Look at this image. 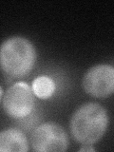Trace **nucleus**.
Instances as JSON below:
<instances>
[{
  "label": "nucleus",
  "mask_w": 114,
  "mask_h": 152,
  "mask_svg": "<svg viewBox=\"0 0 114 152\" xmlns=\"http://www.w3.org/2000/svg\"><path fill=\"white\" fill-rule=\"evenodd\" d=\"M79 151H95V149L93 147H91V145H86V146L82 147Z\"/></svg>",
  "instance_id": "nucleus-8"
},
{
  "label": "nucleus",
  "mask_w": 114,
  "mask_h": 152,
  "mask_svg": "<svg viewBox=\"0 0 114 152\" xmlns=\"http://www.w3.org/2000/svg\"><path fill=\"white\" fill-rule=\"evenodd\" d=\"M2 95H3V90H2V88L0 87V99L2 98Z\"/></svg>",
  "instance_id": "nucleus-9"
},
{
  "label": "nucleus",
  "mask_w": 114,
  "mask_h": 152,
  "mask_svg": "<svg viewBox=\"0 0 114 152\" xmlns=\"http://www.w3.org/2000/svg\"><path fill=\"white\" fill-rule=\"evenodd\" d=\"M31 89L36 97L40 99H48L53 94L55 90L54 81L48 76H39L33 80Z\"/></svg>",
  "instance_id": "nucleus-7"
},
{
  "label": "nucleus",
  "mask_w": 114,
  "mask_h": 152,
  "mask_svg": "<svg viewBox=\"0 0 114 152\" xmlns=\"http://www.w3.org/2000/svg\"><path fill=\"white\" fill-rule=\"evenodd\" d=\"M28 150V139L21 130L8 128L0 132V152H26Z\"/></svg>",
  "instance_id": "nucleus-6"
},
{
  "label": "nucleus",
  "mask_w": 114,
  "mask_h": 152,
  "mask_svg": "<svg viewBox=\"0 0 114 152\" xmlns=\"http://www.w3.org/2000/svg\"><path fill=\"white\" fill-rule=\"evenodd\" d=\"M109 123L107 109L98 103H87L76 110L70 120L73 139L85 145H91L106 133Z\"/></svg>",
  "instance_id": "nucleus-1"
},
{
  "label": "nucleus",
  "mask_w": 114,
  "mask_h": 152,
  "mask_svg": "<svg viewBox=\"0 0 114 152\" xmlns=\"http://www.w3.org/2000/svg\"><path fill=\"white\" fill-rule=\"evenodd\" d=\"M69 146V137L58 124L46 123L38 126L31 135V147L34 151H66Z\"/></svg>",
  "instance_id": "nucleus-4"
},
{
  "label": "nucleus",
  "mask_w": 114,
  "mask_h": 152,
  "mask_svg": "<svg viewBox=\"0 0 114 152\" xmlns=\"http://www.w3.org/2000/svg\"><path fill=\"white\" fill-rule=\"evenodd\" d=\"M35 104L31 88L25 82L12 85L3 97V108L8 116L14 119L28 117L33 111Z\"/></svg>",
  "instance_id": "nucleus-3"
},
{
  "label": "nucleus",
  "mask_w": 114,
  "mask_h": 152,
  "mask_svg": "<svg viewBox=\"0 0 114 152\" xmlns=\"http://www.w3.org/2000/svg\"><path fill=\"white\" fill-rule=\"evenodd\" d=\"M35 61V48L25 37H10L0 45V69L8 77H25L32 70Z\"/></svg>",
  "instance_id": "nucleus-2"
},
{
  "label": "nucleus",
  "mask_w": 114,
  "mask_h": 152,
  "mask_svg": "<svg viewBox=\"0 0 114 152\" xmlns=\"http://www.w3.org/2000/svg\"><path fill=\"white\" fill-rule=\"evenodd\" d=\"M83 88L95 98H107L114 91V69L110 65H97L85 73Z\"/></svg>",
  "instance_id": "nucleus-5"
}]
</instances>
